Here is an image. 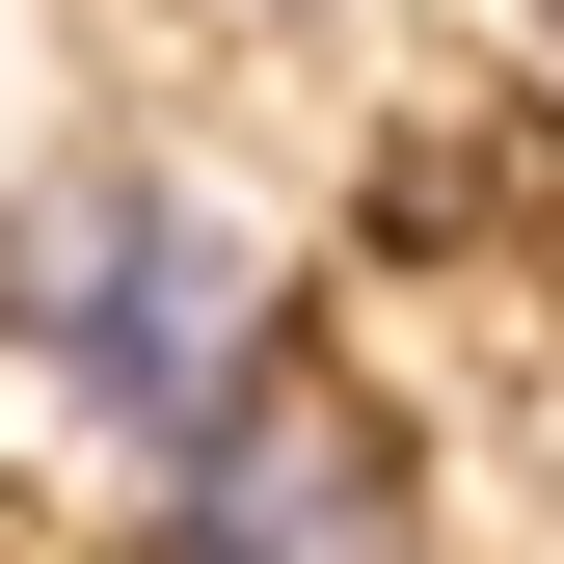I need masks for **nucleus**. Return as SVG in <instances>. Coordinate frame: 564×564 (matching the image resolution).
Listing matches in <instances>:
<instances>
[{
    "label": "nucleus",
    "instance_id": "1",
    "mask_svg": "<svg viewBox=\"0 0 564 564\" xmlns=\"http://www.w3.org/2000/svg\"><path fill=\"white\" fill-rule=\"evenodd\" d=\"M0 349L82 403V431L188 457V431H216L296 323H269V242H242L188 162H54L28 216H0Z\"/></svg>",
    "mask_w": 564,
    "mask_h": 564
},
{
    "label": "nucleus",
    "instance_id": "2",
    "mask_svg": "<svg viewBox=\"0 0 564 564\" xmlns=\"http://www.w3.org/2000/svg\"><path fill=\"white\" fill-rule=\"evenodd\" d=\"M134 564H431V484H403V403L323 377V349H269L216 431L162 457V538Z\"/></svg>",
    "mask_w": 564,
    "mask_h": 564
}]
</instances>
